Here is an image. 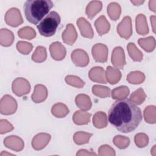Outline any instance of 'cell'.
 <instances>
[{"mask_svg": "<svg viewBox=\"0 0 156 156\" xmlns=\"http://www.w3.org/2000/svg\"><path fill=\"white\" fill-rule=\"evenodd\" d=\"M108 119L117 130L122 133L134 130L142 120L140 108L129 99L116 101L108 113Z\"/></svg>", "mask_w": 156, "mask_h": 156, "instance_id": "obj_1", "label": "cell"}, {"mask_svg": "<svg viewBox=\"0 0 156 156\" xmlns=\"http://www.w3.org/2000/svg\"><path fill=\"white\" fill-rule=\"evenodd\" d=\"M54 4L51 0H28L24 4V12L27 20L37 24L48 14Z\"/></svg>", "mask_w": 156, "mask_h": 156, "instance_id": "obj_2", "label": "cell"}, {"mask_svg": "<svg viewBox=\"0 0 156 156\" xmlns=\"http://www.w3.org/2000/svg\"><path fill=\"white\" fill-rule=\"evenodd\" d=\"M60 23V16L58 13L52 11L42 19L37 27L41 35L49 37L55 34Z\"/></svg>", "mask_w": 156, "mask_h": 156, "instance_id": "obj_3", "label": "cell"}, {"mask_svg": "<svg viewBox=\"0 0 156 156\" xmlns=\"http://www.w3.org/2000/svg\"><path fill=\"white\" fill-rule=\"evenodd\" d=\"M17 107L16 101L10 95L5 94L1 99L0 112L2 115H9L15 113Z\"/></svg>", "mask_w": 156, "mask_h": 156, "instance_id": "obj_4", "label": "cell"}, {"mask_svg": "<svg viewBox=\"0 0 156 156\" xmlns=\"http://www.w3.org/2000/svg\"><path fill=\"white\" fill-rule=\"evenodd\" d=\"M13 92L18 96L28 94L30 91V85L27 80L23 77L15 79L12 85Z\"/></svg>", "mask_w": 156, "mask_h": 156, "instance_id": "obj_5", "label": "cell"}, {"mask_svg": "<svg viewBox=\"0 0 156 156\" xmlns=\"http://www.w3.org/2000/svg\"><path fill=\"white\" fill-rule=\"evenodd\" d=\"M4 20L7 24L12 27H17L23 23V20L20 10L13 7L9 9L5 14Z\"/></svg>", "mask_w": 156, "mask_h": 156, "instance_id": "obj_6", "label": "cell"}, {"mask_svg": "<svg viewBox=\"0 0 156 156\" xmlns=\"http://www.w3.org/2000/svg\"><path fill=\"white\" fill-rule=\"evenodd\" d=\"M117 32L119 36L125 39H129L132 34V24L130 16H126L117 26Z\"/></svg>", "mask_w": 156, "mask_h": 156, "instance_id": "obj_7", "label": "cell"}, {"mask_svg": "<svg viewBox=\"0 0 156 156\" xmlns=\"http://www.w3.org/2000/svg\"><path fill=\"white\" fill-rule=\"evenodd\" d=\"M108 52L107 46L102 43H97L94 44L91 49V54L94 60L101 63L107 62Z\"/></svg>", "mask_w": 156, "mask_h": 156, "instance_id": "obj_8", "label": "cell"}, {"mask_svg": "<svg viewBox=\"0 0 156 156\" xmlns=\"http://www.w3.org/2000/svg\"><path fill=\"white\" fill-rule=\"evenodd\" d=\"M71 58L73 63L80 67H84L89 63V57L88 54L83 49H76L74 50L71 55Z\"/></svg>", "mask_w": 156, "mask_h": 156, "instance_id": "obj_9", "label": "cell"}, {"mask_svg": "<svg viewBox=\"0 0 156 156\" xmlns=\"http://www.w3.org/2000/svg\"><path fill=\"white\" fill-rule=\"evenodd\" d=\"M111 62L116 68L123 69L124 66L126 64V62L125 53L122 48L117 46L113 49L112 54Z\"/></svg>", "mask_w": 156, "mask_h": 156, "instance_id": "obj_10", "label": "cell"}, {"mask_svg": "<svg viewBox=\"0 0 156 156\" xmlns=\"http://www.w3.org/2000/svg\"><path fill=\"white\" fill-rule=\"evenodd\" d=\"M4 144L6 147L16 152L21 151L24 147L23 140L19 136L15 135H11L5 138Z\"/></svg>", "mask_w": 156, "mask_h": 156, "instance_id": "obj_11", "label": "cell"}, {"mask_svg": "<svg viewBox=\"0 0 156 156\" xmlns=\"http://www.w3.org/2000/svg\"><path fill=\"white\" fill-rule=\"evenodd\" d=\"M51 136L49 133H40L36 135L32 140V147L37 151L41 150L45 147L49 143Z\"/></svg>", "mask_w": 156, "mask_h": 156, "instance_id": "obj_12", "label": "cell"}, {"mask_svg": "<svg viewBox=\"0 0 156 156\" xmlns=\"http://www.w3.org/2000/svg\"><path fill=\"white\" fill-rule=\"evenodd\" d=\"M49 51L52 58L55 60H62L66 55L65 47L60 42L52 43L49 46Z\"/></svg>", "mask_w": 156, "mask_h": 156, "instance_id": "obj_13", "label": "cell"}, {"mask_svg": "<svg viewBox=\"0 0 156 156\" xmlns=\"http://www.w3.org/2000/svg\"><path fill=\"white\" fill-rule=\"evenodd\" d=\"M62 38L63 42L69 45H73L77 40V34L74 26L72 24H68L66 29L63 32Z\"/></svg>", "mask_w": 156, "mask_h": 156, "instance_id": "obj_14", "label": "cell"}, {"mask_svg": "<svg viewBox=\"0 0 156 156\" xmlns=\"http://www.w3.org/2000/svg\"><path fill=\"white\" fill-rule=\"evenodd\" d=\"M88 76L90 79L93 82L100 83H107L105 72L101 66H94L89 71Z\"/></svg>", "mask_w": 156, "mask_h": 156, "instance_id": "obj_15", "label": "cell"}, {"mask_svg": "<svg viewBox=\"0 0 156 156\" xmlns=\"http://www.w3.org/2000/svg\"><path fill=\"white\" fill-rule=\"evenodd\" d=\"M77 25L82 36L88 38H92L93 37L94 33L91 24L85 18H79L77 20Z\"/></svg>", "mask_w": 156, "mask_h": 156, "instance_id": "obj_16", "label": "cell"}, {"mask_svg": "<svg viewBox=\"0 0 156 156\" xmlns=\"http://www.w3.org/2000/svg\"><path fill=\"white\" fill-rule=\"evenodd\" d=\"M48 97V90L42 84H37L34 87V93L31 96L32 100L35 103H41Z\"/></svg>", "mask_w": 156, "mask_h": 156, "instance_id": "obj_17", "label": "cell"}, {"mask_svg": "<svg viewBox=\"0 0 156 156\" xmlns=\"http://www.w3.org/2000/svg\"><path fill=\"white\" fill-rule=\"evenodd\" d=\"M94 26L98 33L101 36L107 34L110 29V24L104 15L100 16L95 21Z\"/></svg>", "mask_w": 156, "mask_h": 156, "instance_id": "obj_18", "label": "cell"}, {"mask_svg": "<svg viewBox=\"0 0 156 156\" xmlns=\"http://www.w3.org/2000/svg\"><path fill=\"white\" fill-rule=\"evenodd\" d=\"M136 31L139 35H144L149 33V28L147 26L146 16L143 14H138L135 19Z\"/></svg>", "mask_w": 156, "mask_h": 156, "instance_id": "obj_19", "label": "cell"}, {"mask_svg": "<svg viewBox=\"0 0 156 156\" xmlns=\"http://www.w3.org/2000/svg\"><path fill=\"white\" fill-rule=\"evenodd\" d=\"M105 78L107 82L112 85H114L120 80L121 78V73L118 69L108 66L106 69Z\"/></svg>", "mask_w": 156, "mask_h": 156, "instance_id": "obj_20", "label": "cell"}, {"mask_svg": "<svg viewBox=\"0 0 156 156\" xmlns=\"http://www.w3.org/2000/svg\"><path fill=\"white\" fill-rule=\"evenodd\" d=\"M76 105L83 111L88 110L92 106V103L90 98L85 94H79L75 98Z\"/></svg>", "mask_w": 156, "mask_h": 156, "instance_id": "obj_21", "label": "cell"}, {"mask_svg": "<svg viewBox=\"0 0 156 156\" xmlns=\"http://www.w3.org/2000/svg\"><path fill=\"white\" fill-rule=\"evenodd\" d=\"M91 115L83 110L76 111L73 116V122L77 125H85L89 123Z\"/></svg>", "mask_w": 156, "mask_h": 156, "instance_id": "obj_22", "label": "cell"}, {"mask_svg": "<svg viewBox=\"0 0 156 156\" xmlns=\"http://www.w3.org/2000/svg\"><path fill=\"white\" fill-rule=\"evenodd\" d=\"M102 8V4L101 1H93L90 2V3L87 5L85 13L87 16L91 19L93 18L98 13H99Z\"/></svg>", "mask_w": 156, "mask_h": 156, "instance_id": "obj_23", "label": "cell"}, {"mask_svg": "<svg viewBox=\"0 0 156 156\" xmlns=\"http://www.w3.org/2000/svg\"><path fill=\"white\" fill-rule=\"evenodd\" d=\"M14 40L13 32L7 29H1L0 30V44L5 47L12 45Z\"/></svg>", "mask_w": 156, "mask_h": 156, "instance_id": "obj_24", "label": "cell"}, {"mask_svg": "<svg viewBox=\"0 0 156 156\" xmlns=\"http://www.w3.org/2000/svg\"><path fill=\"white\" fill-rule=\"evenodd\" d=\"M92 121L94 126L98 129L104 128L108 124L107 115L103 112H96L93 115Z\"/></svg>", "mask_w": 156, "mask_h": 156, "instance_id": "obj_25", "label": "cell"}, {"mask_svg": "<svg viewBox=\"0 0 156 156\" xmlns=\"http://www.w3.org/2000/svg\"><path fill=\"white\" fill-rule=\"evenodd\" d=\"M51 113L55 117L60 118L66 116L69 113V110L65 104L58 102L52 105Z\"/></svg>", "mask_w": 156, "mask_h": 156, "instance_id": "obj_26", "label": "cell"}, {"mask_svg": "<svg viewBox=\"0 0 156 156\" xmlns=\"http://www.w3.org/2000/svg\"><path fill=\"white\" fill-rule=\"evenodd\" d=\"M138 43L139 45L147 52L153 51L155 48V40L152 36L146 38H139Z\"/></svg>", "mask_w": 156, "mask_h": 156, "instance_id": "obj_27", "label": "cell"}, {"mask_svg": "<svg viewBox=\"0 0 156 156\" xmlns=\"http://www.w3.org/2000/svg\"><path fill=\"white\" fill-rule=\"evenodd\" d=\"M107 11L110 19L113 21H116L120 16L121 13V9L118 3L112 2L108 4Z\"/></svg>", "mask_w": 156, "mask_h": 156, "instance_id": "obj_28", "label": "cell"}, {"mask_svg": "<svg viewBox=\"0 0 156 156\" xmlns=\"http://www.w3.org/2000/svg\"><path fill=\"white\" fill-rule=\"evenodd\" d=\"M128 53L133 61L141 62L143 60V53L140 51L133 43H129L127 46Z\"/></svg>", "mask_w": 156, "mask_h": 156, "instance_id": "obj_29", "label": "cell"}, {"mask_svg": "<svg viewBox=\"0 0 156 156\" xmlns=\"http://www.w3.org/2000/svg\"><path fill=\"white\" fill-rule=\"evenodd\" d=\"M130 90L127 86H120L114 88L112 91V97L114 99H126L129 94Z\"/></svg>", "mask_w": 156, "mask_h": 156, "instance_id": "obj_30", "label": "cell"}, {"mask_svg": "<svg viewBox=\"0 0 156 156\" xmlns=\"http://www.w3.org/2000/svg\"><path fill=\"white\" fill-rule=\"evenodd\" d=\"M128 82L132 84H140L145 80V75L141 71H135L129 73L126 78Z\"/></svg>", "mask_w": 156, "mask_h": 156, "instance_id": "obj_31", "label": "cell"}, {"mask_svg": "<svg viewBox=\"0 0 156 156\" xmlns=\"http://www.w3.org/2000/svg\"><path fill=\"white\" fill-rule=\"evenodd\" d=\"M47 53L46 48L42 46H38L36 48L32 55V60L37 63H41L46 59Z\"/></svg>", "mask_w": 156, "mask_h": 156, "instance_id": "obj_32", "label": "cell"}, {"mask_svg": "<svg viewBox=\"0 0 156 156\" xmlns=\"http://www.w3.org/2000/svg\"><path fill=\"white\" fill-rule=\"evenodd\" d=\"M146 98V94L144 93L143 89L142 88H139L132 93L129 99L136 105H140L145 101Z\"/></svg>", "mask_w": 156, "mask_h": 156, "instance_id": "obj_33", "label": "cell"}, {"mask_svg": "<svg viewBox=\"0 0 156 156\" xmlns=\"http://www.w3.org/2000/svg\"><path fill=\"white\" fill-rule=\"evenodd\" d=\"M156 107L154 105H149L144 110V118L146 122L155 124L156 122Z\"/></svg>", "mask_w": 156, "mask_h": 156, "instance_id": "obj_34", "label": "cell"}, {"mask_svg": "<svg viewBox=\"0 0 156 156\" xmlns=\"http://www.w3.org/2000/svg\"><path fill=\"white\" fill-rule=\"evenodd\" d=\"M92 92L96 96L101 98H105L110 96L111 90L107 87L94 85L92 87Z\"/></svg>", "mask_w": 156, "mask_h": 156, "instance_id": "obj_35", "label": "cell"}, {"mask_svg": "<svg viewBox=\"0 0 156 156\" xmlns=\"http://www.w3.org/2000/svg\"><path fill=\"white\" fill-rule=\"evenodd\" d=\"M91 136H92V133L79 131V132H76L74 134L73 140L76 144L78 145H81V144L88 143Z\"/></svg>", "mask_w": 156, "mask_h": 156, "instance_id": "obj_36", "label": "cell"}, {"mask_svg": "<svg viewBox=\"0 0 156 156\" xmlns=\"http://www.w3.org/2000/svg\"><path fill=\"white\" fill-rule=\"evenodd\" d=\"M18 35L21 38L32 40L35 37L36 32L32 27L29 26H26L18 30Z\"/></svg>", "mask_w": 156, "mask_h": 156, "instance_id": "obj_37", "label": "cell"}, {"mask_svg": "<svg viewBox=\"0 0 156 156\" xmlns=\"http://www.w3.org/2000/svg\"><path fill=\"white\" fill-rule=\"evenodd\" d=\"M66 83L71 86L80 88L85 85V82L79 77L74 75H68L65 77Z\"/></svg>", "mask_w": 156, "mask_h": 156, "instance_id": "obj_38", "label": "cell"}, {"mask_svg": "<svg viewBox=\"0 0 156 156\" xmlns=\"http://www.w3.org/2000/svg\"><path fill=\"white\" fill-rule=\"evenodd\" d=\"M114 144L119 149H123L127 147L130 144V139L124 136L116 135L113 139Z\"/></svg>", "mask_w": 156, "mask_h": 156, "instance_id": "obj_39", "label": "cell"}, {"mask_svg": "<svg viewBox=\"0 0 156 156\" xmlns=\"http://www.w3.org/2000/svg\"><path fill=\"white\" fill-rule=\"evenodd\" d=\"M135 144L140 148L146 147L149 143V137L144 133H139L135 135L134 137Z\"/></svg>", "mask_w": 156, "mask_h": 156, "instance_id": "obj_40", "label": "cell"}, {"mask_svg": "<svg viewBox=\"0 0 156 156\" xmlns=\"http://www.w3.org/2000/svg\"><path fill=\"white\" fill-rule=\"evenodd\" d=\"M32 44L27 41H19L16 43V49L22 54H29L32 50Z\"/></svg>", "mask_w": 156, "mask_h": 156, "instance_id": "obj_41", "label": "cell"}, {"mask_svg": "<svg viewBox=\"0 0 156 156\" xmlns=\"http://www.w3.org/2000/svg\"><path fill=\"white\" fill-rule=\"evenodd\" d=\"M98 151L99 155L101 156H115L116 154L115 150L112 147L107 144H104L100 146Z\"/></svg>", "mask_w": 156, "mask_h": 156, "instance_id": "obj_42", "label": "cell"}, {"mask_svg": "<svg viewBox=\"0 0 156 156\" xmlns=\"http://www.w3.org/2000/svg\"><path fill=\"white\" fill-rule=\"evenodd\" d=\"M13 129V127L12 124H10L6 119H1L0 120V133L4 134L10 132Z\"/></svg>", "mask_w": 156, "mask_h": 156, "instance_id": "obj_43", "label": "cell"}, {"mask_svg": "<svg viewBox=\"0 0 156 156\" xmlns=\"http://www.w3.org/2000/svg\"><path fill=\"white\" fill-rule=\"evenodd\" d=\"M77 156H80V155H96V154L95 152H90L88 151L86 149H80L79 150L77 154H76Z\"/></svg>", "mask_w": 156, "mask_h": 156, "instance_id": "obj_44", "label": "cell"}, {"mask_svg": "<svg viewBox=\"0 0 156 156\" xmlns=\"http://www.w3.org/2000/svg\"><path fill=\"white\" fill-rule=\"evenodd\" d=\"M149 7L151 11L155 13L156 12V1L155 0L149 1Z\"/></svg>", "mask_w": 156, "mask_h": 156, "instance_id": "obj_45", "label": "cell"}, {"mask_svg": "<svg viewBox=\"0 0 156 156\" xmlns=\"http://www.w3.org/2000/svg\"><path fill=\"white\" fill-rule=\"evenodd\" d=\"M150 20H151V24H152V26L153 32L154 33H155V15H152L150 17Z\"/></svg>", "mask_w": 156, "mask_h": 156, "instance_id": "obj_46", "label": "cell"}, {"mask_svg": "<svg viewBox=\"0 0 156 156\" xmlns=\"http://www.w3.org/2000/svg\"><path fill=\"white\" fill-rule=\"evenodd\" d=\"M130 2L133 4L135 5H140L142 4H143L144 2V1H136V0H131Z\"/></svg>", "mask_w": 156, "mask_h": 156, "instance_id": "obj_47", "label": "cell"}, {"mask_svg": "<svg viewBox=\"0 0 156 156\" xmlns=\"http://www.w3.org/2000/svg\"><path fill=\"white\" fill-rule=\"evenodd\" d=\"M1 155H2V156H3V155L6 156V155H14L12 154H10V153H8V152H7L2 151V152L1 153Z\"/></svg>", "mask_w": 156, "mask_h": 156, "instance_id": "obj_48", "label": "cell"}]
</instances>
